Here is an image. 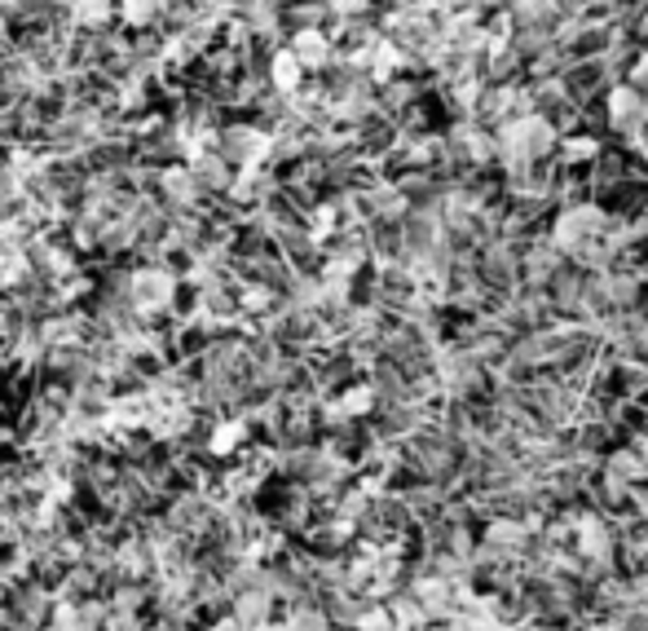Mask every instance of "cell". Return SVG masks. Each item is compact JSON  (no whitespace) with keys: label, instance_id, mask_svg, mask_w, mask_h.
Segmentation results:
<instances>
[{"label":"cell","instance_id":"6da1fadb","mask_svg":"<svg viewBox=\"0 0 648 631\" xmlns=\"http://www.w3.org/2000/svg\"><path fill=\"white\" fill-rule=\"evenodd\" d=\"M644 93L639 89H630V85H608L604 89V120H608V129L617 133V137H626V142H635L639 137V129L648 124L644 120Z\"/></svg>","mask_w":648,"mask_h":631},{"label":"cell","instance_id":"7a4b0ae2","mask_svg":"<svg viewBox=\"0 0 648 631\" xmlns=\"http://www.w3.org/2000/svg\"><path fill=\"white\" fill-rule=\"evenodd\" d=\"M291 58L309 71V67H322V63H327L332 58V45H327V36H322V32H295L291 36Z\"/></svg>","mask_w":648,"mask_h":631},{"label":"cell","instance_id":"3957f363","mask_svg":"<svg viewBox=\"0 0 648 631\" xmlns=\"http://www.w3.org/2000/svg\"><path fill=\"white\" fill-rule=\"evenodd\" d=\"M556 155H560L565 168H578V164L600 159V142H595L591 133H573V137H560V142H556Z\"/></svg>","mask_w":648,"mask_h":631},{"label":"cell","instance_id":"277c9868","mask_svg":"<svg viewBox=\"0 0 648 631\" xmlns=\"http://www.w3.org/2000/svg\"><path fill=\"white\" fill-rule=\"evenodd\" d=\"M269 80H273V89H278V93H295V89H300V80H304V67L291 58V49L273 54V63H269Z\"/></svg>","mask_w":648,"mask_h":631},{"label":"cell","instance_id":"5b68a950","mask_svg":"<svg viewBox=\"0 0 648 631\" xmlns=\"http://www.w3.org/2000/svg\"><path fill=\"white\" fill-rule=\"evenodd\" d=\"M124 14H129V23H146V19L159 14V0H129Z\"/></svg>","mask_w":648,"mask_h":631},{"label":"cell","instance_id":"8992f818","mask_svg":"<svg viewBox=\"0 0 648 631\" xmlns=\"http://www.w3.org/2000/svg\"><path fill=\"white\" fill-rule=\"evenodd\" d=\"M630 89H639V93H648V49L630 63Z\"/></svg>","mask_w":648,"mask_h":631}]
</instances>
